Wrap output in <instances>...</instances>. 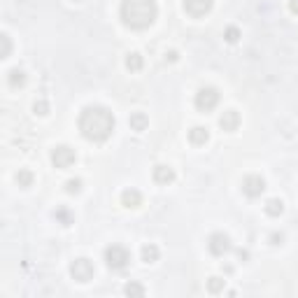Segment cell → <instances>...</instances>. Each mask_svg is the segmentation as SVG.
Masks as SVG:
<instances>
[{
    "instance_id": "6da1fadb",
    "label": "cell",
    "mask_w": 298,
    "mask_h": 298,
    "mask_svg": "<svg viewBox=\"0 0 298 298\" xmlns=\"http://www.w3.org/2000/svg\"><path fill=\"white\" fill-rule=\"evenodd\" d=\"M79 133L89 142H105L114 133V114L103 105H86L79 112Z\"/></svg>"
},
{
    "instance_id": "7a4b0ae2",
    "label": "cell",
    "mask_w": 298,
    "mask_h": 298,
    "mask_svg": "<svg viewBox=\"0 0 298 298\" xmlns=\"http://www.w3.org/2000/svg\"><path fill=\"white\" fill-rule=\"evenodd\" d=\"M119 17L122 24L131 31H145L156 21L158 5L156 0H122Z\"/></svg>"
},
{
    "instance_id": "3957f363",
    "label": "cell",
    "mask_w": 298,
    "mask_h": 298,
    "mask_svg": "<svg viewBox=\"0 0 298 298\" xmlns=\"http://www.w3.org/2000/svg\"><path fill=\"white\" fill-rule=\"evenodd\" d=\"M219 98L221 93L214 89V86H203V89H198L196 91V98H194V105L196 110L203 112V114H207V112H212L217 105H219Z\"/></svg>"
},
{
    "instance_id": "277c9868",
    "label": "cell",
    "mask_w": 298,
    "mask_h": 298,
    "mask_svg": "<svg viewBox=\"0 0 298 298\" xmlns=\"http://www.w3.org/2000/svg\"><path fill=\"white\" fill-rule=\"evenodd\" d=\"M105 263H107V268H112V270H124V268L131 263V252H128L124 245H110V247L105 250Z\"/></svg>"
},
{
    "instance_id": "5b68a950",
    "label": "cell",
    "mask_w": 298,
    "mask_h": 298,
    "mask_svg": "<svg viewBox=\"0 0 298 298\" xmlns=\"http://www.w3.org/2000/svg\"><path fill=\"white\" fill-rule=\"evenodd\" d=\"M70 275H73V280L77 282H91L93 275H96V266H93L91 259H86V256H79V259H75L73 263H70Z\"/></svg>"
},
{
    "instance_id": "8992f818",
    "label": "cell",
    "mask_w": 298,
    "mask_h": 298,
    "mask_svg": "<svg viewBox=\"0 0 298 298\" xmlns=\"http://www.w3.org/2000/svg\"><path fill=\"white\" fill-rule=\"evenodd\" d=\"M75 161H77V154H75L73 147L58 145L51 149V163H54V168H58V170H68Z\"/></svg>"
},
{
    "instance_id": "52a82bcc",
    "label": "cell",
    "mask_w": 298,
    "mask_h": 298,
    "mask_svg": "<svg viewBox=\"0 0 298 298\" xmlns=\"http://www.w3.org/2000/svg\"><path fill=\"white\" fill-rule=\"evenodd\" d=\"M207 250L212 256H226L228 252H233V243L226 233H212L207 237Z\"/></svg>"
},
{
    "instance_id": "ba28073f",
    "label": "cell",
    "mask_w": 298,
    "mask_h": 298,
    "mask_svg": "<svg viewBox=\"0 0 298 298\" xmlns=\"http://www.w3.org/2000/svg\"><path fill=\"white\" fill-rule=\"evenodd\" d=\"M266 191V180L261 175H247L243 180V194L247 198H259Z\"/></svg>"
},
{
    "instance_id": "9c48e42d",
    "label": "cell",
    "mask_w": 298,
    "mask_h": 298,
    "mask_svg": "<svg viewBox=\"0 0 298 298\" xmlns=\"http://www.w3.org/2000/svg\"><path fill=\"white\" fill-rule=\"evenodd\" d=\"M212 5H214L212 0H182L184 12L194 19H201V17H205V14H210Z\"/></svg>"
},
{
    "instance_id": "30bf717a",
    "label": "cell",
    "mask_w": 298,
    "mask_h": 298,
    "mask_svg": "<svg viewBox=\"0 0 298 298\" xmlns=\"http://www.w3.org/2000/svg\"><path fill=\"white\" fill-rule=\"evenodd\" d=\"M152 177H154V182H156V184H163V187H168V184L175 182V168L161 163V165H156V168H154Z\"/></svg>"
},
{
    "instance_id": "8fae6325",
    "label": "cell",
    "mask_w": 298,
    "mask_h": 298,
    "mask_svg": "<svg viewBox=\"0 0 298 298\" xmlns=\"http://www.w3.org/2000/svg\"><path fill=\"white\" fill-rule=\"evenodd\" d=\"M219 126L224 128L226 133H233V131H237V126H240V114H237L235 110H226L224 114L219 116Z\"/></svg>"
},
{
    "instance_id": "7c38bea8",
    "label": "cell",
    "mask_w": 298,
    "mask_h": 298,
    "mask_svg": "<svg viewBox=\"0 0 298 298\" xmlns=\"http://www.w3.org/2000/svg\"><path fill=\"white\" fill-rule=\"evenodd\" d=\"M122 205L128 207V210H135V207L142 205V194L138 189H126L122 191Z\"/></svg>"
},
{
    "instance_id": "4fadbf2b",
    "label": "cell",
    "mask_w": 298,
    "mask_h": 298,
    "mask_svg": "<svg viewBox=\"0 0 298 298\" xmlns=\"http://www.w3.org/2000/svg\"><path fill=\"white\" fill-rule=\"evenodd\" d=\"M207 140H210V131H207L205 126H194L189 131V142H191V145L201 147V145H205Z\"/></svg>"
},
{
    "instance_id": "5bb4252c",
    "label": "cell",
    "mask_w": 298,
    "mask_h": 298,
    "mask_svg": "<svg viewBox=\"0 0 298 298\" xmlns=\"http://www.w3.org/2000/svg\"><path fill=\"white\" fill-rule=\"evenodd\" d=\"M128 126H131V131H135V133H142V131L149 126V119H147L145 112H133L131 119H128Z\"/></svg>"
},
{
    "instance_id": "9a60e30c",
    "label": "cell",
    "mask_w": 298,
    "mask_h": 298,
    "mask_svg": "<svg viewBox=\"0 0 298 298\" xmlns=\"http://www.w3.org/2000/svg\"><path fill=\"white\" fill-rule=\"evenodd\" d=\"M263 210H266L268 217H280V214L284 212V201H282V198H268Z\"/></svg>"
},
{
    "instance_id": "2e32d148",
    "label": "cell",
    "mask_w": 298,
    "mask_h": 298,
    "mask_svg": "<svg viewBox=\"0 0 298 298\" xmlns=\"http://www.w3.org/2000/svg\"><path fill=\"white\" fill-rule=\"evenodd\" d=\"M140 256H142V261H145V263H154V261H158L161 252H158V247L154 243H149V245H142Z\"/></svg>"
},
{
    "instance_id": "e0dca14e",
    "label": "cell",
    "mask_w": 298,
    "mask_h": 298,
    "mask_svg": "<svg viewBox=\"0 0 298 298\" xmlns=\"http://www.w3.org/2000/svg\"><path fill=\"white\" fill-rule=\"evenodd\" d=\"M7 84L12 86V89H21V86L26 84V73L19 70V68L10 70V73H7Z\"/></svg>"
},
{
    "instance_id": "ac0fdd59",
    "label": "cell",
    "mask_w": 298,
    "mask_h": 298,
    "mask_svg": "<svg viewBox=\"0 0 298 298\" xmlns=\"http://www.w3.org/2000/svg\"><path fill=\"white\" fill-rule=\"evenodd\" d=\"M54 219L58 221L61 226H70V224H75V214L70 212V207H56V212H54Z\"/></svg>"
},
{
    "instance_id": "d6986e66",
    "label": "cell",
    "mask_w": 298,
    "mask_h": 298,
    "mask_svg": "<svg viewBox=\"0 0 298 298\" xmlns=\"http://www.w3.org/2000/svg\"><path fill=\"white\" fill-rule=\"evenodd\" d=\"M142 66H145V61H142V56L138 54V51H133V54L126 56V68L131 70V73H138V70H142Z\"/></svg>"
},
{
    "instance_id": "ffe728a7",
    "label": "cell",
    "mask_w": 298,
    "mask_h": 298,
    "mask_svg": "<svg viewBox=\"0 0 298 298\" xmlns=\"http://www.w3.org/2000/svg\"><path fill=\"white\" fill-rule=\"evenodd\" d=\"M33 182H35V177H33L31 170H19V172H17V184H19L21 189L33 187Z\"/></svg>"
},
{
    "instance_id": "44dd1931",
    "label": "cell",
    "mask_w": 298,
    "mask_h": 298,
    "mask_svg": "<svg viewBox=\"0 0 298 298\" xmlns=\"http://www.w3.org/2000/svg\"><path fill=\"white\" fill-rule=\"evenodd\" d=\"M240 37H243V33H240V28H237V26H228V28H226L224 40H226L228 44H235Z\"/></svg>"
},
{
    "instance_id": "7402d4cb",
    "label": "cell",
    "mask_w": 298,
    "mask_h": 298,
    "mask_svg": "<svg viewBox=\"0 0 298 298\" xmlns=\"http://www.w3.org/2000/svg\"><path fill=\"white\" fill-rule=\"evenodd\" d=\"M124 293H126V296H145V286L138 284V282H128V284L124 286Z\"/></svg>"
},
{
    "instance_id": "603a6c76",
    "label": "cell",
    "mask_w": 298,
    "mask_h": 298,
    "mask_svg": "<svg viewBox=\"0 0 298 298\" xmlns=\"http://www.w3.org/2000/svg\"><path fill=\"white\" fill-rule=\"evenodd\" d=\"M224 284L226 282L221 280V277H210V280H207V291L210 293H221L224 291Z\"/></svg>"
},
{
    "instance_id": "cb8c5ba5",
    "label": "cell",
    "mask_w": 298,
    "mask_h": 298,
    "mask_svg": "<svg viewBox=\"0 0 298 298\" xmlns=\"http://www.w3.org/2000/svg\"><path fill=\"white\" fill-rule=\"evenodd\" d=\"M0 42H3L0 58H10V54H12V40H10V35H7V33H3V35H0Z\"/></svg>"
},
{
    "instance_id": "d4e9b609",
    "label": "cell",
    "mask_w": 298,
    "mask_h": 298,
    "mask_svg": "<svg viewBox=\"0 0 298 298\" xmlns=\"http://www.w3.org/2000/svg\"><path fill=\"white\" fill-rule=\"evenodd\" d=\"M66 191L70 196L79 194V191H82V180H77V177H75V180H68V182H66Z\"/></svg>"
},
{
    "instance_id": "484cf974",
    "label": "cell",
    "mask_w": 298,
    "mask_h": 298,
    "mask_svg": "<svg viewBox=\"0 0 298 298\" xmlns=\"http://www.w3.org/2000/svg\"><path fill=\"white\" fill-rule=\"evenodd\" d=\"M33 112H35V114H40V116L49 114V103H47V100H44V98H40V100H35V105H33Z\"/></svg>"
},
{
    "instance_id": "4316f807",
    "label": "cell",
    "mask_w": 298,
    "mask_h": 298,
    "mask_svg": "<svg viewBox=\"0 0 298 298\" xmlns=\"http://www.w3.org/2000/svg\"><path fill=\"white\" fill-rule=\"evenodd\" d=\"M270 245H284V233H270Z\"/></svg>"
},
{
    "instance_id": "83f0119b",
    "label": "cell",
    "mask_w": 298,
    "mask_h": 298,
    "mask_svg": "<svg viewBox=\"0 0 298 298\" xmlns=\"http://www.w3.org/2000/svg\"><path fill=\"white\" fill-rule=\"evenodd\" d=\"M177 58H180V54H177L175 49H172V51H165V61H170V63H175Z\"/></svg>"
},
{
    "instance_id": "f1b7e54d",
    "label": "cell",
    "mask_w": 298,
    "mask_h": 298,
    "mask_svg": "<svg viewBox=\"0 0 298 298\" xmlns=\"http://www.w3.org/2000/svg\"><path fill=\"white\" fill-rule=\"evenodd\" d=\"M237 259H240V261H247V259H250V252H247V250H237Z\"/></svg>"
},
{
    "instance_id": "f546056e",
    "label": "cell",
    "mask_w": 298,
    "mask_h": 298,
    "mask_svg": "<svg viewBox=\"0 0 298 298\" xmlns=\"http://www.w3.org/2000/svg\"><path fill=\"white\" fill-rule=\"evenodd\" d=\"M289 10L291 14H298V0H289Z\"/></svg>"
},
{
    "instance_id": "4dcf8cb0",
    "label": "cell",
    "mask_w": 298,
    "mask_h": 298,
    "mask_svg": "<svg viewBox=\"0 0 298 298\" xmlns=\"http://www.w3.org/2000/svg\"><path fill=\"white\" fill-rule=\"evenodd\" d=\"M75 3H77V0H75Z\"/></svg>"
}]
</instances>
